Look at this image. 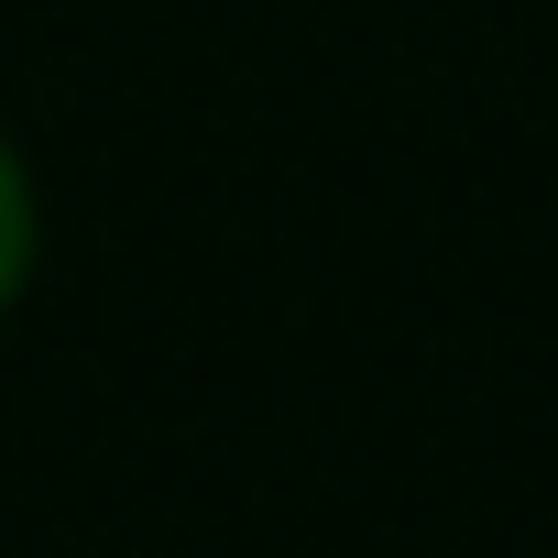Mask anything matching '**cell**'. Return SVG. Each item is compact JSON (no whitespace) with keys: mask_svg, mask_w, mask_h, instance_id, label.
<instances>
[{"mask_svg":"<svg viewBox=\"0 0 558 558\" xmlns=\"http://www.w3.org/2000/svg\"><path fill=\"white\" fill-rule=\"evenodd\" d=\"M45 252H56V197H45V154L34 132L0 110V329H12L45 286Z\"/></svg>","mask_w":558,"mask_h":558,"instance_id":"cell-1","label":"cell"}]
</instances>
